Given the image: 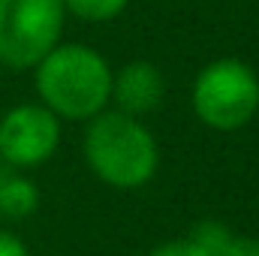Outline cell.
I'll return each instance as SVG.
<instances>
[{"label":"cell","instance_id":"obj_2","mask_svg":"<svg viewBox=\"0 0 259 256\" xmlns=\"http://www.w3.org/2000/svg\"><path fill=\"white\" fill-rule=\"evenodd\" d=\"M84 151L91 169L112 187H142L157 172V142L127 112L94 118Z\"/></svg>","mask_w":259,"mask_h":256},{"label":"cell","instance_id":"obj_12","mask_svg":"<svg viewBox=\"0 0 259 256\" xmlns=\"http://www.w3.org/2000/svg\"><path fill=\"white\" fill-rule=\"evenodd\" d=\"M0 256H30V253H27V247H24L15 235L0 232Z\"/></svg>","mask_w":259,"mask_h":256},{"label":"cell","instance_id":"obj_1","mask_svg":"<svg viewBox=\"0 0 259 256\" xmlns=\"http://www.w3.org/2000/svg\"><path fill=\"white\" fill-rule=\"evenodd\" d=\"M36 88L49 109L64 118H91L112 97V72L88 46L52 49L36 72Z\"/></svg>","mask_w":259,"mask_h":256},{"label":"cell","instance_id":"obj_9","mask_svg":"<svg viewBox=\"0 0 259 256\" xmlns=\"http://www.w3.org/2000/svg\"><path fill=\"white\" fill-rule=\"evenodd\" d=\"M229 238H232V232L226 229V226H220V223H214V220H205V223H199L193 229V235H190V241L199 244L202 250L208 256H217L226 244H229Z\"/></svg>","mask_w":259,"mask_h":256},{"label":"cell","instance_id":"obj_3","mask_svg":"<svg viewBox=\"0 0 259 256\" xmlns=\"http://www.w3.org/2000/svg\"><path fill=\"white\" fill-rule=\"evenodd\" d=\"M193 109L202 124L214 130L244 127L259 109V78L247 64L226 58L199 72L193 84Z\"/></svg>","mask_w":259,"mask_h":256},{"label":"cell","instance_id":"obj_4","mask_svg":"<svg viewBox=\"0 0 259 256\" xmlns=\"http://www.w3.org/2000/svg\"><path fill=\"white\" fill-rule=\"evenodd\" d=\"M64 0H0V61L24 69L39 64L61 36Z\"/></svg>","mask_w":259,"mask_h":256},{"label":"cell","instance_id":"obj_7","mask_svg":"<svg viewBox=\"0 0 259 256\" xmlns=\"http://www.w3.org/2000/svg\"><path fill=\"white\" fill-rule=\"evenodd\" d=\"M39 202L36 184L27 178H0V214L6 217H27Z\"/></svg>","mask_w":259,"mask_h":256},{"label":"cell","instance_id":"obj_5","mask_svg":"<svg viewBox=\"0 0 259 256\" xmlns=\"http://www.w3.org/2000/svg\"><path fill=\"white\" fill-rule=\"evenodd\" d=\"M61 127L52 109L18 106L0 121V154L12 166H36L55 154Z\"/></svg>","mask_w":259,"mask_h":256},{"label":"cell","instance_id":"obj_6","mask_svg":"<svg viewBox=\"0 0 259 256\" xmlns=\"http://www.w3.org/2000/svg\"><path fill=\"white\" fill-rule=\"evenodd\" d=\"M112 91H115L118 106L127 115H142V112H151L154 106H160V100L166 94V81L154 64L136 61V64L124 66L118 72V78H112Z\"/></svg>","mask_w":259,"mask_h":256},{"label":"cell","instance_id":"obj_10","mask_svg":"<svg viewBox=\"0 0 259 256\" xmlns=\"http://www.w3.org/2000/svg\"><path fill=\"white\" fill-rule=\"evenodd\" d=\"M148 256H208V253L187 238V241H169V244L157 247L154 253H148Z\"/></svg>","mask_w":259,"mask_h":256},{"label":"cell","instance_id":"obj_8","mask_svg":"<svg viewBox=\"0 0 259 256\" xmlns=\"http://www.w3.org/2000/svg\"><path fill=\"white\" fill-rule=\"evenodd\" d=\"M66 6L78 15V18H88V21H109L115 18L118 12H124L130 0H64Z\"/></svg>","mask_w":259,"mask_h":256},{"label":"cell","instance_id":"obj_11","mask_svg":"<svg viewBox=\"0 0 259 256\" xmlns=\"http://www.w3.org/2000/svg\"><path fill=\"white\" fill-rule=\"evenodd\" d=\"M217 256H259V238H229V244Z\"/></svg>","mask_w":259,"mask_h":256}]
</instances>
